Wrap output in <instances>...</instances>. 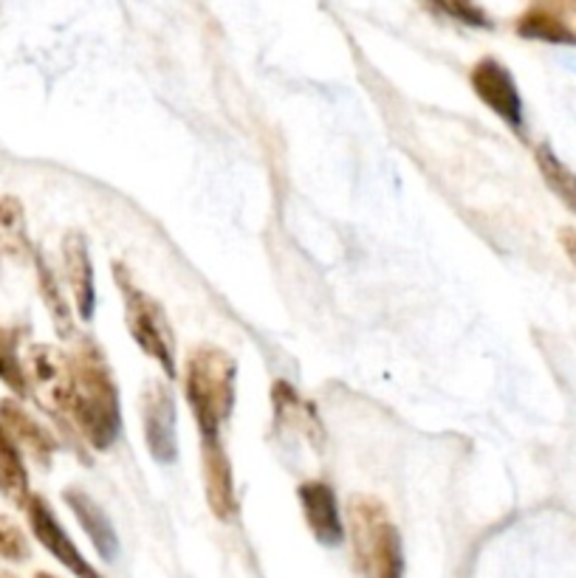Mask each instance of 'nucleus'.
Returning <instances> with one entry per match:
<instances>
[{"mask_svg": "<svg viewBox=\"0 0 576 578\" xmlns=\"http://www.w3.org/2000/svg\"><path fill=\"white\" fill-rule=\"evenodd\" d=\"M69 423L94 452H108L122 432V406L111 365L90 336L77 339L69 353Z\"/></svg>", "mask_w": 576, "mask_h": 578, "instance_id": "1", "label": "nucleus"}, {"mask_svg": "<svg viewBox=\"0 0 576 578\" xmlns=\"http://www.w3.org/2000/svg\"><path fill=\"white\" fill-rule=\"evenodd\" d=\"M237 365L218 345H195L184 361V398L201 438H218L235 409Z\"/></svg>", "mask_w": 576, "mask_h": 578, "instance_id": "2", "label": "nucleus"}, {"mask_svg": "<svg viewBox=\"0 0 576 578\" xmlns=\"http://www.w3.org/2000/svg\"><path fill=\"white\" fill-rule=\"evenodd\" d=\"M113 280H117L122 305H125V324L131 339L147 358H154L167 379H175V372H179V367H175V336L164 308L136 285V280L122 262L113 266Z\"/></svg>", "mask_w": 576, "mask_h": 578, "instance_id": "3", "label": "nucleus"}, {"mask_svg": "<svg viewBox=\"0 0 576 578\" xmlns=\"http://www.w3.org/2000/svg\"><path fill=\"white\" fill-rule=\"evenodd\" d=\"M26 379L28 393H35L37 404H40L60 427H71L69 353L57 351V347L51 345H32L26 353Z\"/></svg>", "mask_w": 576, "mask_h": 578, "instance_id": "4", "label": "nucleus"}, {"mask_svg": "<svg viewBox=\"0 0 576 578\" xmlns=\"http://www.w3.org/2000/svg\"><path fill=\"white\" fill-rule=\"evenodd\" d=\"M469 85H473L475 97L487 104L494 116L503 119L514 133L523 136L526 124H523V99L517 90V79L498 57H483L475 62L469 71Z\"/></svg>", "mask_w": 576, "mask_h": 578, "instance_id": "5", "label": "nucleus"}, {"mask_svg": "<svg viewBox=\"0 0 576 578\" xmlns=\"http://www.w3.org/2000/svg\"><path fill=\"white\" fill-rule=\"evenodd\" d=\"M23 511H26L28 528H32L37 542H40L65 570H71L77 578H102L90 567L88 558L79 553V548L74 544V539L69 537V530L60 525V519H57L54 508H51L46 496L32 494L28 496V503L23 505Z\"/></svg>", "mask_w": 576, "mask_h": 578, "instance_id": "6", "label": "nucleus"}, {"mask_svg": "<svg viewBox=\"0 0 576 578\" xmlns=\"http://www.w3.org/2000/svg\"><path fill=\"white\" fill-rule=\"evenodd\" d=\"M142 429H145L147 452L161 466H170L179 457V434H175V398L164 381H150L142 395Z\"/></svg>", "mask_w": 576, "mask_h": 578, "instance_id": "7", "label": "nucleus"}, {"mask_svg": "<svg viewBox=\"0 0 576 578\" xmlns=\"http://www.w3.org/2000/svg\"><path fill=\"white\" fill-rule=\"evenodd\" d=\"M201 475L209 511L221 522H232L241 511V503H237L235 475H232V463L226 448H223L221 434L218 438H201Z\"/></svg>", "mask_w": 576, "mask_h": 578, "instance_id": "8", "label": "nucleus"}, {"mask_svg": "<svg viewBox=\"0 0 576 578\" xmlns=\"http://www.w3.org/2000/svg\"><path fill=\"white\" fill-rule=\"evenodd\" d=\"M63 271L77 317L90 322L97 310V274L88 251V237L79 229H69L63 237Z\"/></svg>", "mask_w": 576, "mask_h": 578, "instance_id": "9", "label": "nucleus"}, {"mask_svg": "<svg viewBox=\"0 0 576 578\" xmlns=\"http://www.w3.org/2000/svg\"><path fill=\"white\" fill-rule=\"evenodd\" d=\"M299 508L306 517L308 530L314 539L326 548H336L345 539V522L340 517V505H336V494L326 480H306L297 489Z\"/></svg>", "mask_w": 576, "mask_h": 578, "instance_id": "10", "label": "nucleus"}, {"mask_svg": "<svg viewBox=\"0 0 576 578\" xmlns=\"http://www.w3.org/2000/svg\"><path fill=\"white\" fill-rule=\"evenodd\" d=\"M271 413H274V423L280 429L303 434L311 446H317V452H322L326 427H322L320 415H317L314 404H308L289 381L278 379L271 384Z\"/></svg>", "mask_w": 576, "mask_h": 578, "instance_id": "11", "label": "nucleus"}, {"mask_svg": "<svg viewBox=\"0 0 576 578\" xmlns=\"http://www.w3.org/2000/svg\"><path fill=\"white\" fill-rule=\"evenodd\" d=\"M0 423L7 427V432L12 434V441L21 446V452H26V455L35 463H40L42 468L51 466L60 443H57L54 434L42 427L35 415H28L14 398H7L0 401Z\"/></svg>", "mask_w": 576, "mask_h": 578, "instance_id": "12", "label": "nucleus"}, {"mask_svg": "<svg viewBox=\"0 0 576 578\" xmlns=\"http://www.w3.org/2000/svg\"><path fill=\"white\" fill-rule=\"evenodd\" d=\"M354 556L368 578H404L402 533L390 519L376 530L370 542L356 548Z\"/></svg>", "mask_w": 576, "mask_h": 578, "instance_id": "13", "label": "nucleus"}, {"mask_svg": "<svg viewBox=\"0 0 576 578\" xmlns=\"http://www.w3.org/2000/svg\"><path fill=\"white\" fill-rule=\"evenodd\" d=\"M63 500L71 508V514L77 517L79 528L88 533L90 544H94V551L99 553V558L113 562V558L119 556V537H117V530H113V522L108 519V514H105L102 505H99L94 496L85 494V491H79V489L63 491Z\"/></svg>", "mask_w": 576, "mask_h": 578, "instance_id": "14", "label": "nucleus"}, {"mask_svg": "<svg viewBox=\"0 0 576 578\" xmlns=\"http://www.w3.org/2000/svg\"><path fill=\"white\" fill-rule=\"evenodd\" d=\"M35 271L37 291H40L42 305H46L51 322H54V331L63 339H77V324H74V310H71L69 296L63 294V285L57 280L54 269L46 262L40 251H35Z\"/></svg>", "mask_w": 576, "mask_h": 578, "instance_id": "15", "label": "nucleus"}, {"mask_svg": "<svg viewBox=\"0 0 576 578\" xmlns=\"http://www.w3.org/2000/svg\"><path fill=\"white\" fill-rule=\"evenodd\" d=\"M0 494L12 505H26L32 491H28V471L23 460L21 446L12 441V434L0 423Z\"/></svg>", "mask_w": 576, "mask_h": 578, "instance_id": "16", "label": "nucleus"}, {"mask_svg": "<svg viewBox=\"0 0 576 578\" xmlns=\"http://www.w3.org/2000/svg\"><path fill=\"white\" fill-rule=\"evenodd\" d=\"M0 251L7 257H14V260L35 257V248L28 241L26 212H23V204L14 195L0 198Z\"/></svg>", "mask_w": 576, "mask_h": 578, "instance_id": "17", "label": "nucleus"}, {"mask_svg": "<svg viewBox=\"0 0 576 578\" xmlns=\"http://www.w3.org/2000/svg\"><path fill=\"white\" fill-rule=\"evenodd\" d=\"M514 28H517V35L528 37V40L563 42V46H574L576 42V35L571 32L568 23L542 7L528 9L526 14H520V17H517V26Z\"/></svg>", "mask_w": 576, "mask_h": 578, "instance_id": "18", "label": "nucleus"}, {"mask_svg": "<svg viewBox=\"0 0 576 578\" xmlns=\"http://www.w3.org/2000/svg\"><path fill=\"white\" fill-rule=\"evenodd\" d=\"M535 161H537V170H540L542 181L549 184L551 193L563 200L571 212H576V173H571L568 167L556 159L554 150H551L549 145L537 147Z\"/></svg>", "mask_w": 576, "mask_h": 578, "instance_id": "19", "label": "nucleus"}, {"mask_svg": "<svg viewBox=\"0 0 576 578\" xmlns=\"http://www.w3.org/2000/svg\"><path fill=\"white\" fill-rule=\"evenodd\" d=\"M0 381L12 390L17 398L28 395L26 365H23L21 353H17V336L14 331L0 324Z\"/></svg>", "mask_w": 576, "mask_h": 578, "instance_id": "20", "label": "nucleus"}, {"mask_svg": "<svg viewBox=\"0 0 576 578\" xmlns=\"http://www.w3.org/2000/svg\"><path fill=\"white\" fill-rule=\"evenodd\" d=\"M28 556H32V548H28V539L21 525L14 522L12 517H7V514H0V558L26 562Z\"/></svg>", "mask_w": 576, "mask_h": 578, "instance_id": "21", "label": "nucleus"}, {"mask_svg": "<svg viewBox=\"0 0 576 578\" xmlns=\"http://www.w3.org/2000/svg\"><path fill=\"white\" fill-rule=\"evenodd\" d=\"M446 14H450V17H458V21L466 23V26H478V28L492 26L487 12H483L475 0H446Z\"/></svg>", "mask_w": 576, "mask_h": 578, "instance_id": "22", "label": "nucleus"}, {"mask_svg": "<svg viewBox=\"0 0 576 578\" xmlns=\"http://www.w3.org/2000/svg\"><path fill=\"white\" fill-rule=\"evenodd\" d=\"M556 237H560V246H563L565 257L574 262V269H576V226H563Z\"/></svg>", "mask_w": 576, "mask_h": 578, "instance_id": "23", "label": "nucleus"}, {"mask_svg": "<svg viewBox=\"0 0 576 578\" xmlns=\"http://www.w3.org/2000/svg\"><path fill=\"white\" fill-rule=\"evenodd\" d=\"M35 578H57V576H51V573H37Z\"/></svg>", "mask_w": 576, "mask_h": 578, "instance_id": "24", "label": "nucleus"}, {"mask_svg": "<svg viewBox=\"0 0 576 578\" xmlns=\"http://www.w3.org/2000/svg\"><path fill=\"white\" fill-rule=\"evenodd\" d=\"M0 578H14V576H7V573H3V576H0Z\"/></svg>", "mask_w": 576, "mask_h": 578, "instance_id": "25", "label": "nucleus"}]
</instances>
